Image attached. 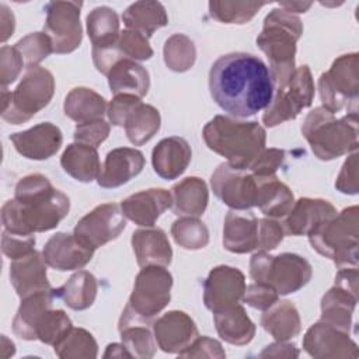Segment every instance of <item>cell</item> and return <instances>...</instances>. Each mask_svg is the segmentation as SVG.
Returning <instances> with one entry per match:
<instances>
[{"label":"cell","instance_id":"obj_24","mask_svg":"<svg viewBox=\"0 0 359 359\" xmlns=\"http://www.w3.org/2000/svg\"><path fill=\"white\" fill-rule=\"evenodd\" d=\"M191 161V147L182 137L172 136L163 139L151 154L153 168L164 180L178 178Z\"/></svg>","mask_w":359,"mask_h":359},{"label":"cell","instance_id":"obj_42","mask_svg":"<svg viewBox=\"0 0 359 359\" xmlns=\"http://www.w3.org/2000/svg\"><path fill=\"white\" fill-rule=\"evenodd\" d=\"M164 60L171 70H188L195 62V46L192 41L182 34L172 35L165 42Z\"/></svg>","mask_w":359,"mask_h":359},{"label":"cell","instance_id":"obj_32","mask_svg":"<svg viewBox=\"0 0 359 359\" xmlns=\"http://www.w3.org/2000/svg\"><path fill=\"white\" fill-rule=\"evenodd\" d=\"M122 18L129 29L137 31L146 38L168 22L165 8L158 1H136L126 8Z\"/></svg>","mask_w":359,"mask_h":359},{"label":"cell","instance_id":"obj_12","mask_svg":"<svg viewBox=\"0 0 359 359\" xmlns=\"http://www.w3.org/2000/svg\"><path fill=\"white\" fill-rule=\"evenodd\" d=\"M108 118L112 125L125 126L126 136L133 144H143L160 129V114L130 94H119L111 101Z\"/></svg>","mask_w":359,"mask_h":359},{"label":"cell","instance_id":"obj_5","mask_svg":"<svg viewBox=\"0 0 359 359\" xmlns=\"http://www.w3.org/2000/svg\"><path fill=\"white\" fill-rule=\"evenodd\" d=\"M302 132L321 160H332L358 147L356 114L335 119L332 112L320 107L307 115Z\"/></svg>","mask_w":359,"mask_h":359},{"label":"cell","instance_id":"obj_16","mask_svg":"<svg viewBox=\"0 0 359 359\" xmlns=\"http://www.w3.org/2000/svg\"><path fill=\"white\" fill-rule=\"evenodd\" d=\"M126 220L116 203H102L94 208L74 227V237L87 248L97 250L116 238L125 229Z\"/></svg>","mask_w":359,"mask_h":359},{"label":"cell","instance_id":"obj_37","mask_svg":"<svg viewBox=\"0 0 359 359\" xmlns=\"http://www.w3.org/2000/svg\"><path fill=\"white\" fill-rule=\"evenodd\" d=\"M95 278L86 271L74 273L62 287L55 289V296L60 297L65 304L73 310H84L90 307L95 299Z\"/></svg>","mask_w":359,"mask_h":359},{"label":"cell","instance_id":"obj_23","mask_svg":"<svg viewBox=\"0 0 359 359\" xmlns=\"http://www.w3.org/2000/svg\"><path fill=\"white\" fill-rule=\"evenodd\" d=\"M172 205V196L167 189L153 188L128 196L121 203L123 216L137 226L151 227L158 216Z\"/></svg>","mask_w":359,"mask_h":359},{"label":"cell","instance_id":"obj_19","mask_svg":"<svg viewBox=\"0 0 359 359\" xmlns=\"http://www.w3.org/2000/svg\"><path fill=\"white\" fill-rule=\"evenodd\" d=\"M94 250L84 247L74 234L57 233L52 236L43 247L45 262L57 271H73L87 265Z\"/></svg>","mask_w":359,"mask_h":359},{"label":"cell","instance_id":"obj_29","mask_svg":"<svg viewBox=\"0 0 359 359\" xmlns=\"http://www.w3.org/2000/svg\"><path fill=\"white\" fill-rule=\"evenodd\" d=\"M55 297V289H49L22 299L13 321L14 332L22 339H35V325L42 314L50 309Z\"/></svg>","mask_w":359,"mask_h":359},{"label":"cell","instance_id":"obj_26","mask_svg":"<svg viewBox=\"0 0 359 359\" xmlns=\"http://www.w3.org/2000/svg\"><path fill=\"white\" fill-rule=\"evenodd\" d=\"M132 247L140 266H167L171 262L172 250L161 229L135 231L132 236Z\"/></svg>","mask_w":359,"mask_h":359},{"label":"cell","instance_id":"obj_3","mask_svg":"<svg viewBox=\"0 0 359 359\" xmlns=\"http://www.w3.org/2000/svg\"><path fill=\"white\" fill-rule=\"evenodd\" d=\"M203 139L234 168H248L265 147V130L257 122H237L222 115L208 122Z\"/></svg>","mask_w":359,"mask_h":359},{"label":"cell","instance_id":"obj_36","mask_svg":"<svg viewBox=\"0 0 359 359\" xmlns=\"http://www.w3.org/2000/svg\"><path fill=\"white\" fill-rule=\"evenodd\" d=\"M88 36L93 49L109 48L119 39V21L116 13L109 7H97L87 15Z\"/></svg>","mask_w":359,"mask_h":359},{"label":"cell","instance_id":"obj_11","mask_svg":"<svg viewBox=\"0 0 359 359\" xmlns=\"http://www.w3.org/2000/svg\"><path fill=\"white\" fill-rule=\"evenodd\" d=\"M171 286L172 276L167 269L157 265L146 266L136 276L132 296L121 320L150 323L168 304Z\"/></svg>","mask_w":359,"mask_h":359},{"label":"cell","instance_id":"obj_7","mask_svg":"<svg viewBox=\"0 0 359 359\" xmlns=\"http://www.w3.org/2000/svg\"><path fill=\"white\" fill-rule=\"evenodd\" d=\"M283 238L279 223L257 219L251 212L230 210L223 229V244L226 250L237 254L254 250L268 251L276 248Z\"/></svg>","mask_w":359,"mask_h":359},{"label":"cell","instance_id":"obj_31","mask_svg":"<svg viewBox=\"0 0 359 359\" xmlns=\"http://www.w3.org/2000/svg\"><path fill=\"white\" fill-rule=\"evenodd\" d=\"M219 335L234 345L248 344L255 332V325L238 304L213 313Z\"/></svg>","mask_w":359,"mask_h":359},{"label":"cell","instance_id":"obj_1","mask_svg":"<svg viewBox=\"0 0 359 359\" xmlns=\"http://www.w3.org/2000/svg\"><path fill=\"white\" fill-rule=\"evenodd\" d=\"M213 101L237 118L252 116L269 107L275 83L266 65L255 55L233 52L220 56L209 72Z\"/></svg>","mask_w":359,"mask_h":359},{"label":"cell","instance_id":"obj_39","mask_svg":"<svg viewBox=\"0 0 359 359\" xmlns=\"http://www.w3.org/2000/svg\"><path fill=\"white\" fill-rule=\"evenodd\" d=\"M55 353L60 358H95L97 344L90 332L83 328H72L56 345Z\"/></svg>","mask_w":359,"mask_h":359},{"label":"cell","instance_id":"obj_35","mask_svg":"<svg viewBox=\"0 0 359 359\" xmlns=\"http://www.w3.org/2000/svg\"><path fill=\"white\" fill-rule=\"evenodd\" d=\"M262 327L278 341H286L300 331V318L290 302L273 303L262 316Z\"/></svg>","mask_w":359,"mask_h":359},{"label":"cell","instance_id":"obj_41","mask_svg":"<svg viewBox=\"0 0 359 359\" xmlns=\"http://www.w3.org/2000/svg\"><path fill=\"white\" fill-rule=\"evenodd\" d=\"M171 233L177 244L187 250H199L208 244L209 233L206 226L195 217H181L174 222Z\"/></svg>","mask_w":359,"mask_h":359},{"label":"cell","instance_id":"obj_40","mask_svg":"<svg viewBox=\"0 0 359 359\" xmlns=\"http://www.w3.org/2000/svg\"><path fill=\"white\" fill-rule=\"evenodd\" d=\"M266 3L251 1H210V15L227 24H244L250 21L255 13Z\"/></svg>","mask_w":359,"mask_h":359},{"label":"cell","instance_id":"obj_49","mask_svg":"<svg viewBox=\"0 0 359 359\" xmlns=\"http://www.w3.org/2000/svg\"><path fill=\"white\" fill-rule=\"evenodd\" d=\"M14 32V15L1 4V41L4 42Z\"/></svg>","mask_w":359,"mask_h":359},{"label":"cell","instance_id":"obj_2","mask_svg":"<svg viewBox=\"0 0 359 359\" xmlns=\"http://www.w3.org/2000/svg\"><path fill=\"white\" fill-rule=\"evenodd\" d=\"M69 198L55 189L41 174H31L18 181L14 199L1 208V222L7 231L32 234L48 231L69 213Z\"/></svg>","mask_w":359,"mask_h":359},{"label":"cell","instance_id":"obj_48","mask_svg":"<svg viewBox=\"0 0 359 359\" xmlns=\"http://www.w3.org/2000/svg\"><path fill=\"white\" fill-rule=\"evenodd\" d=\"M283 150L278 149H269L264 150L259 157L248 167L252 172L258 175H273L278 167L282 164L283 160Z\"/></svg>","mask_w":359,"mask_h":359},{"label":"cell","instance_id":"obj_9","mask_svg":"<svg viewBox=\"0 0 359 359\" xmlns=\"http://www.w3.org/2000/svg\"><path fill=\"white\" fill-rule=\"evenodd\" d=\"M358 208L345 209L338 217L334 216L320 223L310 234V243L321 255L335 261L339 266L352 264L358 258Z\"/></svg>","mask_w":359,"mask_h":359},{"label":"cell","instance_id":"obj_22","mask_svg":"<svg viewBox=\"0 0 359 359\" xmlns=\"http://www.w3.org/2000/svg\"><path fill=\"white\" fill-rule=\"evenodd\" d=\"M10 280L21 300L52 289L46 278L45 259L35 250L21 258L13 259L10 265Z\"/></svg>","mask_w":359,"mask_h":359},{"label":"cell","instance_id":"obj_38","mask_svg":"<svg viewBox=\"0 0 359 359\" xmlns=\"http://www.w3.org/2000/svg\"><path fill=\"white\" fill-rule=\"evenodd\" d=\"M147 325L149 323L136 320L119 321L122 344L128 351H130L132 356L150 358L154 355V344Z\"/></svg>","mask_w":359,"mask_h":359},{"label":"cell","instance_id":"obj_27","mask_svg":"<svg viewBox=\"0 0 359 359\" xmlns=\"http://www.w3.org/2000/svg\"><path fill=\"white\" fill-rule=\"evenodd\" d=\"M109 88L115 95L130 94L143 97L149 91V73L136 62L129 59L119 60L108 73Z\"/></svg>","mask_w":359,"mask_h":359},{"label":"cell","instance_id":"obj_28","mask_svg":"<svg viewBox=\"0 0 359 359\" xmlns=\"http://www.w3.org/2000/svg\"><path fill=\"white\" fill-rule=\"evenodd\" d=\"M60 164L69 175L81 182H91L98 178L101 172V164L95 147L79 142L67 146L62 154Z\"/></svg>","mask_w":359,"mask_h":359},{"label":"cell","instance_id":"obj_13","mask_svg":"<svg viewBox=\"0 0 359 359\" xmlns=\"http://www.w3.org/2000/svg\"><path fill=\"white\" fill-rule=\"evenodd\" d=\"M314 97V83L309 66L294 70L293 76L278 87L276 95L266 108L262 122L266 126L279 125L287 119L296 118L300 111L311 105Z\"/></svg>","mask_w":359,"mask_h":359},{"label":"cell","instance_id":"obj_14","mask_svg":"<svg viewBox=\"0 0 359 359\" xmlns=\"http://www.w3.org/2000/svg\"><path fill=\"white\" fill-rule=\"evenodd\" d=\"M358 55H344L334 62L327 73H323L318 81L321 101L330 112H337L349 102L356 107L358 101Z\"/></svg>","mask_w":359,"mask_h":359},{"label":"cell","instance_id":"obj_33","mask_svg":"<svg viewBox=\"0 0 359 359\" xmlns=\"http://www.w3.org/2000/svg\"><path fill=\"white\" fill-rule=\"evenodd\" d=\"M105 108V100L86 87L73 88L65 100V114L77 123L102 119Z\"/></svg>","mask_w":359,"mask_h":359},{"label":"cell","instance_id":"obj_17","mask_svg":"<svg viewBox=\"0 0 359 359\" xmlns=\"http://www.w3.org/2000/svg\"><path fill=\"white\" fill-rule=\"evenodd\" d=\"M203 302L213 313L236 306L245 293L244 275L240 269L220 265L210 271L205 280Z\"/></svg>","mask_w":359,"mask_h":359},{"label":"cell","instance_id":"obj_15","mask_svg":"<svg viewBox=\"0 0 359 359\" xmlns=\"http://www.w3.org/2000/svg\"><path fill=\"white\" fill-rule=\"evenodd\" d=\"M77 1H50L45 6V34L50 38L55 53H70L81 42L80 8Z\"/></svg>","mask_w":359,"mask_h":359},{"label":"cell","instance_id":"obj_45","mask_svg":"<svg viewBox=\"0 0 359 359\" xmlns=\"http://www.w3.org/2000/svg\"><path fill=\"white\" fill-rule=\"evenodd\" d=\"M109 133V125L104 122L102 119L86 122V123H77L74 130V139L79 143H84L93 147H97L100 143H102Z\"/></svg>","mask_w":359,"mask_h":359},{"label":"cell","instance_id":"obj_6","mask_svg":"<svg viewBox=\"0 0 359 359\" xmlns=\"http://www.w3.org/2000/svg\"><path fill=\"white\" fill-rule=\"evenodd\" d=\"M276 177L258 175L248 168H234L220 164L212 175V188L216 196L236 210L259 206Z\"/></svg>","mask_w":359,"mask_h":359},{"label":"cell","instance_id":"obj_50","mask_svg":"<svg viewBox=\"0 0 359 359\" xmlns=\"http://www.w3.org/2000/svg\"><path fill=\"white\" fill-rule=\"evenodd\" d=\"M311 6V3H300V1H292V3H279V7H282L283 10L292 13V11H297V13H304L309 7Z\"/></svg>","mask_w":359,"mask_h":359},{"label":"cell","instance_id":"obj_47","mask_svg":"<svg viewBox=\"0 0 359 359\" xmlns=\"http://www.w3.org/2000/svg\"><path fill=\"white\" fill-rule=\"evenodd\" d=\"M1 55V86L6 88L7 84L13 83L24 66L21 53L15 46H3L0 50Z\"/></svg>","mask_w":359,"mask_h":359},{"label":"cell","instance_id":"obj_25","mask_svg":"<svg viewBox=\"0 0 359 359\" xmlns=\"http://www.w3.org/2000/svg\"><path fill=\"white\" fill-rule=\"evenodd\" d=\"M337 216L335 208L323 199H299L285 220V231L292 236L310 234L320 223Z\"/></svg>","mask_w":359,"mask_h":359},{"label":"cell","instance_id":"obj_20","mask_svg":"<svg viewBox=\"0 0 359 359\" xmlns=\"http://www.w3.org/2000/svg\"><path fill=\"white\" fill-rule=\"evenodd\" d=\"M153 327L157 344L164 352L187 349L198 338L195 323L184 311H170L158 318Z\"/></svg>","mask_w":359,"mask_h":359},{"label":"cell","instance_id":"obj_44","mask_svg":"<svg viewBox=\"0 0 359 359\" xmlns=\"http://www.w3.org/2000/svg\"><path fill=\"white\" fill-rule=\"evenodd\" d=\"M34 245L35 237L32 234H17L7 230L3 231L1 248L10 259H17L32 252Z\"/></svg>","mask_w":359,"mask_h":359},{"label":"cell","instance_id":"obj_8","mask_svg":"<svg viewBox=\"0 0 359 359\" xmlns=\"http://www.w3.org/2000/svg\"><path fill=\"white\" fill-rule=\"evenodd\" d=\"M55 81L49 70L32 67L22 77L13 93L1 91V116L4 121L20 125L45 108L53 95Z\"/></svg>","mask_w":359,"mask_h":359},{"label":"cell","instance_id":"obj_4","mask_svg":"<svg viewBox=\"0 0 359 359\" xmlns=\"http://www.w3.org/2000/svg\"><path fill=\"white\" fill-rule=\"evenodd\" d=\"M303 32L299 17L280 8L272 10L264 21V29L257 43L271 63L273 83L285 84L294 73L296 42Z\"/></svg>","mask_w":359,"mask_h":359},{"label":"cell","instance_id":"obj_10","mask_svg":"<svg viewBox=\"0 0 359 359\" xmlns=\"http://www.w3.org/2000/svg\"><path fill=\"white\" fill-rule=\"evenodd\" d=\"M250 275L255 282L269 285L278 294H289L302 289L311 278V265L296 254L276 257L259 251L252 255Z\"/></svg>","mask_w":359,"mask_h":359},{"label":"cell","instance_id":"obj_21","mask_svg":"<svg viewBox=\"0 0 359 359\" xmlns=\"http://www.w3.org/2000/svg\"><path fill=\"white\" fill-rule=\"evenodd\" d=\"M144 167L143 153L136 149L119 147L109 151L98 175V185L102 188H116L129 182L140 174Z\"/></svg>","mask_w":359,"mask_h":359},{"label":"cell","instance_id":"obj_30","mask_svg":"<svg viewBox=\"0 0 359 359\" xmlns=\"http://www.w3.org/2000/svg\"><path fill=\"white\" fill-rule=\"evenodd\" d=\"M208 205V189L201 178L189 177L172 188V212L178 216L198 217Z\"/></svg>","mask_w":359,"mask_h":359},{"label":"cell","instance_id":"obj_18","mask_svg":"<svg viewBox=\"0 0 359 359\" xmlns=\"http://www.w3.org/2000/svg\"><path fill=\"white\" fill-rule=\"evenodd\" d=\"M10 142L21 156L31 160H46L60 149L63 136L57 126L43 122L24 132L10 135Z\"/></svg>","mask_w":359,"mask_h":359},{"label":"cell","instance_id":"obj_43","mask_svg":"<svg viewBox=\"0 0 359 359\" xmlns=\"http://www.w3.org/2000/svg\"><path fill=\"white\" fill-rule=\"evenodd\" d=\"M14 46L21 53L24 65L28 69L36 67V65L42 59H45L50 52H53L52 41L45 32L29 34L20 39Z\"/></svg>","mask_w":359,"mask_h":359},{"label":"cell","instance_id":"obj_34","mask_svg":"<svg viewBox=\"0 0 359 359\" xmlns=\"http://www.w3.org/2000/svg\"><path fill=\"white\" fill-rule=\"evenodd\" d=\"M355 304L356 293L339 285H335V287L328 290V293L323 297V321L346 332Z\"/></svg>","mask_w":359,"mask_h":359},{"label":"cell","instance_id":"obj_46","mask_svg":"<svg viewBox=\"0 0 359 359\" xmlns=\"http://www.w3.org/2000/svg\"><path fill=\"white\" fill-rule=\"evenodd\" d=\"M243 299L248 306L254 309L266 310L278 302V293L269 285L255 282L245 289V296H243Z\"/></svg>","mask_w":359,"mask_h":359}]
</instances>
